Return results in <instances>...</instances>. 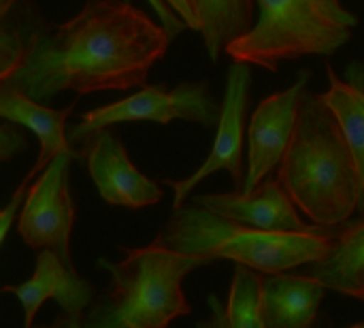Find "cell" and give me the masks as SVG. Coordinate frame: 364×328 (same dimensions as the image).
<instances>
[{"mask_svg": "<svg viewBox=\"0 0 364 328\" xmlns=\"http://www.w3.org/2000/svg\"><path fill=\"white\" fill-rule=\"evenodd\" d=\"M23 32L19 66L0 83L45 102L70 90L145 88L147 75L168 49L171 36L128 0H87L68 21L51 23L30 2L13 9Z\"/></svg>", "mask_w": 364, "mask_h": 328, "instance_id": "cell-1", "label": "cell"}, {"mask_svg": "<svg viewBox=\"0 0 364 328\" xmlns=\"http://www.w3.org/2000/svg\"><path fill=\"white\" fill-rule=\"evenodd\" d=\"M277 179L299 211L316 226L348 224L358 211L360 169L322 94L303 92L294 137L277 169Z\"/></svg>", "mask_w": 364, "mask_h": 328, "instance_id": "cell-2", "label": "cell"}, {"mask_svg": "<svg viewBox=\"0 0 364 328\" xmlns=\"http://www.w3.org/2000/svg\"><path fill=\"white\" fill-rule=\"evenodd\" d=\"M122 252L126 256L119 263L96 260L111 273V284L83 314V328H168L175 318L192 314L181 284L211 260L186 256L158 243L122 248Z\"/></svg>", "mask_w": 364, "mask_h": 328, "instance_id": "cell-3", "label": "cell"}, {"mask_svg": "<svg viewBox=\"0 0 364 328\" xmlns=\"http://www.w3.org/2000/svg\"><path fill=\"white\" fill-rule=\"evenodd\" d=\"M341 233L256 231L215 216L196 203H186L183 207L173 209L154 243L186 256H198L211 263L232 260L235 265L250 267L262 275H273L324 258Z\"/></svg>", "mask_w": 364, "mask_h": 328, "instance_id": "cell-4", "label": "cell"}, {"mask_svg": "<svg viewBox=\"0 0 364 328\" xmlns=\"http://www.w3.org/2000/svg\"><path fill=\"white\" fill-rule=\"evenodd\" d=\"M254 28L228 45L232 62L271 73L284 60L333 55L350 43L360 19L341 0H258Z\"/></svg>", "mask_w": 364, "mask_h": 328, "instance_id": "cell-5", "label": "cell"}, {"mask_svg": "<svg viewBox=\"0 0 364 328\" xmlns=\"http://www.w3.org/2000/svg\"><path fill=\"white\" fill-rule=\"evenodd\" d=\"M220 115L222 105L213 98L207 83H179L173 90H166V85H145L124 100L83 113L79 124L68 128V141L77 149L94 132L124 122L171 124L173 120H186L213 128Z\"/></svg>", "mask_w": 364, "mask_h": 328, "instance_id": "cell-6", "label": "cell"}, {"mask_svg": "<svg viewBox=\"0 0 364 328\" xmlns=\"http://www.w3.org/2000/svg\"><path fill=\"white\" fill-rule=\"evenodd\" d=\"M79 160L75 154L58 156L30 184L23 207L17 218V231L23 243L32 250L55 252L70 269V235L75 224V203L68 186V166Z\"/></svg>", "mask_w": 364, "mask_h": 328, "instance_id": "cell-7", "label": "cell"}, {"mask_svg": "<svg viewBox=\"0 0 364 328\" xmlns=\"http://www.w3.org/2000/svg\"><path fill=\"white\" fill-rule=\"evenodd\" d=\"M250 83H252V70L250 64L232 62L228 68L226 79V92L222 100V115L218 122V134L213 141V147L203 162V166L192 173L186 179H164L166 186L173 188L175 201L173 209H179L186 205L188 194L207 177H211L218 171L230 173L237 192L243 190L247 171L243 169V141H245V120H247V105H250Z\"/></svg>", "mask_w": 364, "mask_h": 328, "instance_id": "cell-8", "label": "cell"}, {"mask_svg": "<svg viewBox=\"0 0 364 328\" xmlns=\"http://www.w3.org/2000/svg\"><path fill=\"white\" fill-rule=\"evenodd\" d=\"M198 207L222 216L235 224L269 231V233H314V235H337L341 226H316L303 220V213L275 177H267L252 192H228V194H198L192 199Z\"/></svg>", "mask_w": 364, "mask_h": 328, "instance_id": "cell-9", "label": "cell"}, {"mask_svg": "<svg viewBox=\"0 0 364 328\" xmlns=\"http://www.w3.org/2000/svg\"><path fill=\"white\" fill-rule=\"evenodd\" d=\"M311 70H301L294 85L264 98L247 124V177L241 192L256 190L273 171L279 169L299 120V102Z\"/></svg>", "mask_w": 364, "mask_h": 328, "instance_id": "cell-10", "label": "cell"}, {"mask_svg": "<svg viewBox=\"0 0 364 328\" xmlns=\"http://www.w3.org/2000/svg\"><path fill=\"white\" fill-rule=\"evenodd\" d=\"M77 152L105 203L143 209L162 201V188L130 162L126 145L113 130L102 128L94 132L77 147Z\"/></svg>", "mask_w": 364, "mask_h": 328, "instance_id": "cell-11", "label": "cell"}, {"mask_svg": "<svg viewBox=\"0 0 364 328\" xmlns=\"http://www.w3.org/2000/svg\"><path fill=\"white\" fill-rule=\"evenodd\" d=\"M4 295H13L23 307V328H34L36 314L47 299H53L64 314L83 318L92 307L98 292L96 286L81 277L77 269H70L55 252L41 250L36 254L34 273L28 282L17 286H4Z\"/></svg>", "mask_w": 364, "mask_h": 328, "instance_id": "cell-12", "label": "cell"}, {"mask_svg": "<svg viewBox=\"0 0 364 328\" xmlns=\"http://www.w3.org/2000/svg\"><path fill=\"white\" fill-rule=\"evenodd\" d=\"M73 109H75V102L64 109L45 107L43 102L19 92L17 88H13L9 83H0V115L4 120H11L15 124L30 128L41 143L38 158L23 177L26 181L32 184V179L38 177L62 154L79 156V152L70 145L68 130H66V122H68Z\"/></svg>", "mask_w": 364, "mask_h": 328, "instance_id": "cell-13", "label": "cell"}, {"mask_svg": "<svg viewBox=\"0 0 364 328\" xmlns=\"http://www.w3.org/2000/svg\"><path fill=\"white\" fill-rule=\"evenodd\" d=\"M324 295V284L303 273L262 275L267 328H314Z\"/></svg>", "mask_w": 364, "mask_h": 328, "instance_id": "cell-14", "label": "cell"}, {"mask_svg": "<svg viewBox=\"0 0 364 328\" xmlns=\"http://www.w3.org/2000/svg\"><path fill=\"white\" fill-rule=\"evenodd\" d=\"M301 273L318 280L326 290L364 301V218L350 220L328 254L301 267Z\"/></svg>", "mask_w": 364, "mask_h": 328, "instance_id": "cell-15", "label": "cell"}, {"mask_svg": "<svg viewBox=\"0 0 364 328\" xmlns=\"http://www.w3.org/2000/svg\"><path fill=\"white\" fill-rule=\"evenodd\" d=\"M328 90L322 94L324 102L331 107L335 117L339 120L352 152L356 156L360 177H363V196L358 216L364 213V64H350L348 79H341L335 68L328 64Z\"/></svg>", "mask_w": 364, "mask_h": 328, "instance_id": "cell-16", "label": "cell"}, {"mask_svg": "<svg viewBox=\"0 0 364 328\" xmlns=\"http://www.w3.org/2000/svg\"><path fill=\"white\" fill-rule=\"evenodd\" d=\"M205 49L213 62L254 28V0H190Z\"/></svg>", "mask_w": 364, "mask_h": 328, "instance_id": "cell-17", "label": "cell"}, {"mask_svg": "<svg viewBox=\"0 0 364 328\" xmlns=\"http://www.w3.org/2000/svg\"><path fill=\"white\" fill-rule=\"evenodd\" d=\"M226 314L230 328H267L262 310V273L235 265Z\"/></svg>", "mask_w": 364, "mask_h": 328, "instance_id": "cell-18", "label": "cell"}, {"mask_svg": "<svg viewBox=\"0 0 364 328\" xmlns=\"http://www.w3.org/2000/svg\"><path fill=\"white\" fill-rule=\"evenodd\" d=\"M26 147H28V139L19 130V126H15V122L11 120H4L0 126V160L9 162L15 154L26 152Z\"/></svg>", "mask_w": 364, "mask_h": 328, "instance_id": "cell-19", "label": "cell"}, {"mask_svg": "<svg viewBox=\"0 0 364 328\" xmlns=\"http://www.w3.org/2000/svg\"><path fill=\"white\" fill-rule=\"evenodd\" d=\"M28 190H30V181L21 179V184L15 188V192H13L11 201H9V203H6V207L2 209V213H0V243H4V239H6V235H9V231H11L13 222L19 218V216H17V211H19V207H23V201H26Z\"/></svg>", "mask_w": 364, "mask_h": 328, "instance_id": "cell-20", "label": "cell"}, {"mask_svg": "<svg viewBox=\"0 0 364 328\" xmlns=\"http://www.w3.org/2000/svg\"><path fill=\"white\" fill-rule=\"evenodd\" d=\"M151 6H154V11H156V15L160 17V21H162V28L166 30V34L171 36V41L183 30V28H188L186 26V21L173 11V6H168L166 4V0H147Z\"/></svg>", "mask_w": 364, "mask_h": 328, "instance_id": "cell-21", "label": "cell"}, {"mask_svg": "<svg viewBox=\"0 0 364 328\" xmlns=\"http://www.w3.org/2000/svg\"><path fill=\"white\" fill-rule=\"evenodd\" d=\"M209 307H211V316L207 320H198L194 328H230L226 307H222V301L215 295H209Z\"/></svg>", "mask_w": 364, "mask_h": 328, "instance_id": "cell-22", "label": "cell"}, {"mask_svg": "<svg viewBox=\"0 0 364 328\" xmlns=\"http://www.w3.org/2000/svg\"><path fill=\"white\" fill-rule=\"evenodd\" d=\"M166 4L173 6V11L186 21L188 28L198 30V21H196V15H194V9H192L190 0H166Z\"/></svg>", "mask_w": 364, "mask_h": 328, "instance_id": "cell-23", "label": "cell"}, {"mask_svg": "<svg viewBox=\"0 0 364 328\" xmlns=\"http://www.w3.org/2000/svg\"><path fill=\"white\" fill-rule=\"evenodd\" d=\"M34 328H83V318H73L68 314H60L51 327H34Z\"/></svg>", "mask_w": 364, "mask_h": 328, "instance_id": "cell-24", "label": "cell"}, {"mask_svg": "<svg viewBox=\"0 0 364 328\" xmlns=\"http://www.w3.org/2000/svg\"><path fill=\"white\" fill-rule=\"evenodd\" d=\"M15 4H17V0H0V17L9 15Z\"/></svg>", "mask_w": 364, "mask_h": 328, "instance_id": "cell-25", "label": "cell"}, {"mask_svg": "<svg viewBox=\"0 0 364 328\" xmlns=\"http://www.w3.org/2000/svg\"><path fill=\"white\" fill-rule=\"evenodd\" d=\"M348 328H364V322H360V324H354V327H348Z\"/></svg>", "mask_w": 364, "mask_h": 328, "instance_id": "cell-26", "label": "cell"}, {"mask_svg": "<svg viewBox=\"0 0 364 328\" xmlns=\"http://www.w3.org/2000/svg\"><path fill=\"white\" fill-rule=\"evenodd\" d=\"M358 218H364V213H363V216H358Z\"/></svg>", "mask_w": 364, "mask_h": 328, "instance_id": "cell-27", "label": "cell"}]
</instances>
